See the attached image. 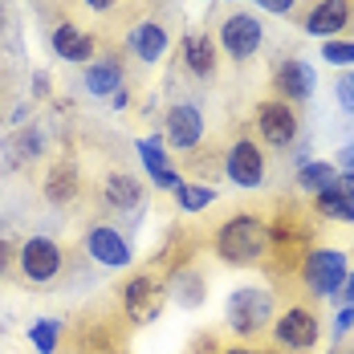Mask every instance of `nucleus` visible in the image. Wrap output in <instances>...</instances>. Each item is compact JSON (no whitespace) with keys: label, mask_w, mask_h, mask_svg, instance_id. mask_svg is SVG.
<instances>
[{"label":"nucleus","mask_w":354,"mask_h":354,"mask_svg":"<svg viewBox=\"0 0 354 354\" xmlns=\"http://www.w3.org/2000/svg\"><path fill=\"white\" fill-rule=\"evenodd\" d=\"M212 248L224 265H236V269H252V265H265L269 248H273V232H269V220L257 212H232L212 236Z\"/></svg>","instance_id":"1"},{"label":"nucleus","mask_w":354,"mask_h":354,"mask_svg":"<svg viewBox=\"0 0 354 354\" xmlns=\"http://www.w3.org/2000/svg\"><path fill=\"white\" fill-rule=\"evenodd\" d=\"M277 318V297H273V289L269 285H236L232 293H228V301H224V326L241 338V342H252V338H261L269 326Z\"/></svg>","instance_id":"2"},{"label":"nucleus","mask_w":354,"mask_h":354,"mask_svg":"<svg viewBox=\"0 0 354 354\" xmlns=\"http://www.w3.org/2000/svg\"><path fill=\"white\" fill-rule=\"evenodd\" d=\"M346 277H351V261H346L342 248L322 245L301 257V281H306V289L314 297H338Z\"/></svg>","instance_id":"3"},{"label":"nucleus","mask_w":354,"mask_h":354,"mask_svg":"<svg viewBox=\"0 0 354 354\" xmlns=\"http://www.w3.org/2000/svg\"><path fill=\"white\" fill-rule=\"evenodd\" d=\"M118 301H122V314L135 326H151V322H159L163 306H167V285L155 281L151 273H135L118 285Z\"/></svg>","instance_id":"4"},{"label":"nucleus","mask_w":354,"mask_h":354,"mask_svg":"<svg viewBox=\"0 0 354 354\" xmlns=\"http://www.w3.org/2000/svg\"><path fill=\"white\" fill-rule=\"evenodd\" d=\"M273 342L281 346V351H293V354H306L318 346L322 338V322L314 310H306V306H289V310H281L277 318H273Z\"/></svg>","instance_id":"5"},{"label":"nucleus","mask_w":354,"mask_h":354,"mask_svg":"<svg viewBox=\"0 0 354 354\" xmlns=\"http://www.w3.org/2000/svg\"><path fill=\"white\" fill-rule=\"evenodd\" d=\"M269 176V159L257 147V139H236L224 151V179L241 192H257Z\"/></svg>","instance_id":"6"},{"label":"nucleus","mask_w":354,"mask_h":354,"mask_svg":"<svg viewBox=\"0 0 354 354\" xmlns=\"http://www.w3.org/2000/svg\"><path fill=\"white\" fill-rule=\"evenodd\" d=\"M216 41H220V49H224L232 62H248V57H257V49L265 45V25H261L257 12H232V17L220 21Z\"/></svg>","instance_id":"7"},{"label":"nucleus","mask_w":354,"mask_h":354,"mask_svg":"<svg viewBox=\"0 0 354 354\" xmlns=\"http://www.w3.org/2000/svg\"><path fill=\"white\" fill-rule=\"evenodd\" d=\"M297 110L293 102H281V98H269V102H261L257 106V135L265 147H273V151H285V147H293L297 142Z\"/></svg>","instance_id":"8"},{"label":"nucleus","mask_w":354,"mask_h":354,"mask_svg":"<svg viewBox=\"0 0 354 354\" xmlns=\"http://www.w3.org/2000/svg\"><path fill=\"white\" fill-rule=\"evenodd\" d=\"M62 245L49 241V236H29L25 245L17 248V265L25 273V281H37V285H49L57 273H62Z\"/></svg>","instance_id":"9"},{"label":"nucleus","mask_w":354,"mask_h":354,"mask_svg":"<svg viewBox=\"0 0 354 354\" xmlns=\"http://www.w3.org/2000/svg\"><path fill=\"white\" fill-rule=\"evenodd\" d=\"M163 142L171 151H196L204 142V110L196 102H176V106L163 114Z\"/></svg>","instance_id":"10"},{"label":"nucleus","mask_w":354,"mask_h":354,"mask_svg":"<svg viewBox=\"0 0 354 354\" xmlns=\"http://www.w3.org/2000/svg\"><path fill=\"white\" fill-rule=\"evenodd\" d=\"M86 257L98 261V265H106V269H127V265L135 261V248H131V241H127L118 228H110V224H90V228H86Z\"/></svg>","instance_id":"11"},{"label":"nucleus","mask_w":354,"mask_h":354,"mask_svg":"<svg viewBox=\"0 0 354 354\" xmlns=\"http://www.w3.org/2000/svg\"><path fill=\"white\" fill-rule=\"evenodd\" d=\"M314 90H318V70L306 57L281 62V70H277V94H281V102H310Z\"/></svg>","instance_id":"12"},{"label":"nucleus","mask_w":354,"mask_h":354,"mask_svg":"<svg viewBox=\"0 0 354 354\" xmlns=\"http://www.w3.org/2000/svg\"><path fill=\"white\" fill-rule=\"evenodd\" d=\"M167 45H171V37H167V29H163L159 21H139V25L127 33V49L139 57L142 66H159L163 53H167Z\"/></svg>","instance_id":"13"},{"label":"nucleus","mask_w":354,"mask_h":354,"mask_svg":"<svg viewBox=\"0 0 354 354\" xmlns=\"http://www.w3.org/2000/svg\"><path fill=\"white\" fill-rule=\"evenodd\" d=\"M351 21V0H318L306 17V33L318 41H334Z\"/></svg>","instance_id":"14"},{"label":"nucleus","mask_w":354,"mask_h":354,"mask_svg":"<svg viewBox=\"0 0 354 354\" xmlns=\"http://www.w3.org/2000/svg\"><path fill=\"white\" fill-rule=\"evenodd\" d=\"M163 285H167V301H176L179 310H200L204 297H208V281H204V273L192 269V265H179Z\"/></svg>","instance_id":"15"},{"label":"nucleus","mask_w":354,"mask_h":354,"mask_svg":"<svg viewBox=\"0 0 354 354\" xmlns=\"http://www.w3.org/2000/svg\"><path fill=\"white\" fill-rule=\"evenodd\" d=\"M82 82H86V90L94 98H114L127 86V70H122L118 57H94V62H86V77Z\"/></svg>","instance_id":"16"},{"label":"nucleus","mask_w":354,"mask_h":354,"mask_svg":"<svg viewBox=\"0 0 354 354\" xmlns=\"http://www.w3.org/2000/svg\"><path fill=\"white\" fill-rule=\"evenodd\" d=\"M102 200L114 212H139L142 204H147V187L135 176H127V171H114L102 183Z\"/></svg>","instance_id":"17"},{"label":"nucleus","mask_w":354,"mask_h":354,"mask_svg":"<svg viewBox=\"0 0 354 354\" xmlns=\"http://www.w3.org/2000/svg\"><path fill=\"white\" fill-rule=\"evenodd\" d=\"M49 45L62 62H90L94 57V37L86 29H77L73 21H62L53 33H49Z\"/></svg>","instance_id":"18"},{"label":"nucleus","mask_w":354,"mask_h":354,"mask_svg":"<svg viewBox=\"0 0 354 354\" xmlns=\"http://www.w3.org/2000/svg\"><path fill=\"white\" fill-rule=\"evenodd\" d=\"M314 208H318L322 220H351V208H354V179H338V183H330L326 192L314 196Z\"/></svg>","instance_id":"19"},{"label":"nucleus","mask_w":354,"mask_h":354,"mask_svg":"<svg viewBox=\"0 0 354 354\" xmlns=\"http://www.w3.org/2000/svg\"><path fill=\"white\" fill-rule=\"evenodd\" d=\"M179 53H183V70L192 77H212L216 73V45L204 33H187Z\"/></svg>","instance_id":"20"},{"label":"nucleus","mask_w":354,"mask_h":354,"mask_svg":"<svg viewBox=\"0 0 354 354\" xmlns=\"http://www.w3.org/2000/svg\"><path fill=\"white\" fill-rule=\"evenodd\" d=\"M297 187L306 192V196H318V192H326L330 183H338V167H334V159H310V163H301L297 167Z\"/></svg>","instance_id":"21"},{"label":"nucleus","mask_w":354,"mask_h":354,"mask_svg":"<svg viewBox=\"0 0 354 354\" xmlns=\"http://www.w3.org/2000/svg\"><path fill=\"white\" fill-rule=\"evenodd\" d=\"M77 196V167L73 163H53V171L45 179V200L49 204H70Z\"/></svg>","instance_id":"22"},{"label":"nucleus","mask_w":354,"mask_h":354,"mask_svg":"<svg viewBox=\"0 0 354 354\" xmlns=\"http://www.w3.org/2000/svg\"><path fill=\"white\" fill-rule=\"evenodd\" d=\"M216 196H220V192H216L212 183H187V179H183V187L176 192V208L187 212V216H196V212H204V208H212Z\"/></svg>","instance_id":"23"},{"label":"nucleus","mask_w":354,"mask_h":354,"mask_svg":"<svg viewBox=\"0 0 354 354\" xmlns=\"http://www.w3.org/2000/svg\"><path fill=\"white\" fill-rule=\"evenodd\" d=\"M135 151H139L142 167H147V176H163V171H171V159H167V142L159 139V135H147V139L135 142Z\"/></svg>","instance_id":"24"},{"label":"nucleus","mask_w":354,"mask_h":354,"mask_svg":"<svg viewBox=\"0 0 354 354\" xmlns=\"http://www.w3.org/2000/svg\"><path fill=\"white\" fill-rule=\"evenodd\" d=\"M29 346H33L37 354H57V346H62V322L57 318H37L33 326H29Z\"/></svg>","instance_id":"25"},{"label":"nucleus","mask_w":354,"mask_h":354,"mask_svg":"<svg viewBox=\"0 0 354 354\" xmlns=\"http://www.w3.org/2000/svg\"><path fill=\"white\" fill-rule=\"evenodd\" d=\"M322 62L326 66H338V70H354V41H326L322 45Z\"/></svg>","instance_id":"26"},{"label":"nucleus","mask_w":354,"mask_h":354,"mask_svg":"<svg viewBox=\"0 0 354 354\" xmlns=\"http://www.w3.org/2000/svg\"><path fill=\"white\" fill-rule=\"evenodd\" d=\"M334 98H338V106L354 114V70H342L338 73V82H334Z\"/></svg>","instance_id":"27"},{"label":"nucleus","mask_w":354,"mask_h":354,"mask_svg":"<svg viewBox=\"0 0 354 354\" xmlns=\"http://www.w3.org/2000/svg\"><path fill=\"white\" fill-rule=\"evenodd\" d=\"M41 147H45V142H41V135H37L33 127H29V131H21V135L12 139V151H17L21 159H37V155H41Z\"/></svg>","instance_id":"28"},{"label":"nucleus","mask_w":354,"mask_h":354,"mask_svg":"<svg viewBox=\"0 0 354 354\" xmlns=\"http://www.w3.org/2000/svg\"><path fill=\"white\" fill-rule=\"evenodd\" d=\"M334 167H338V176H342V179H354V139L334 155Z\"/></svg>","instance_id":"29"},{"label":"nucleus","mask_w":354,"mask_h":354,"mask_svg":"<svg viewBox=\"0 0 354 354\" xmlns=\"http://www.w3.org/2000/svg\"><path fill=\"white\" fill-rule=\"evenodd\" d=\"M351 330H354V306H342L334 314V338H346Z\"/></svg>","instance_id":"30"},{"label":"nucleus","mask_w":354,"mask_h":354,"mask_svg":"<svg viewBox=\"0 0 354 354\" xmlns=\"http://www.w3.org/2000/svg\"><path fill=\"white\" fill-rule=\"evenodd\" d=\"M252 4H257L261 12H269V17H285V12H289L297 0H252Z\"/></svg>","instance_id":"31"},{"label":"nucleus","mask_w":354,"mask_h":354,"mask_svg":"<svg viewBox=\"0 0 354 354\" xmlns=\"http://www.w3.org/2000/svg\"><path fill=\"white\" fill-rule=\"evenodd\" d=\"M220 354H269L265 346H257V342H236V346H224Z\"/></svg>","instance_id":"32"},{"label":"nucleus","mask_w":354,"mask_h":354,"mask_svg":"<svg viewBox=\"0 0 354 354\" xmlns=\"http://www.w3.org/2000/svg\"><path fill=\"white\" fill-rule=\"evenodd\" d=\"M12 257H17V252H12V245H8V241L0 236V277L8 273V265H12Z\"/></svg>","instance_id":"33"},{"label":"nucleus","mask_w":354,"mask_h":354,"mask_svg":"<svg viewBox=\"0 0 354 354\" xmlns=\"http://www.w3.org/2000/svg\"><path fill=\"white\" fill-rule=\"evenodd\" d=\"M110 106H114V110H127V106H131V90L122 86V90H118V94L110 98Z\"/></svg>","instance_id":"34"},{"label":"nucleus","mask_w":354,"mask_h":354,"mask_svg":"<svg viewBox=\"0 0 354 354\" xmlns=\"http://www.w3.org/2000/svg\"><path fill=\"white\" fill-rule=\"evenodd\" d=\"M82 4H86V8H94V12H110L118 0H82Z\"/></svg>","instance_id":"35"},{"label":"nucleus","mask_w":354,"mask_h":354,"mask_svg":"<svg viewBox=\"0 0 354 354\" xmlns=\"http://www.w3.org/2000/svg\"><path fill=\"white\" fill-rule=\"evenodd\" d=\"M342 293H346V306H354V269H351V277H346V285H342Z\"/></svg>","instance_id":"36"},{"label":"nucleus","mask_w":354,"mask_h":354,"mask_svg":"<svg viewBox=\"0 0 354 354\" xmlns=\"http://www.w3.org/2000/svg\"><path fill=\"white\" fill-rule=\"evenodd\" d=\"M0 29H4V8H0Z\"/></svg>","instance_id":"37"},{"label":"nucleus","mask_w":354,"mask_h":354,"mask_svg":"<svg viewBox=\"0 0 354 354\" xmlns=\"http://www.w3.org/2000/svg\"><path fill=\"white\" fill-rule=\"evenodd\" d=\"M346 224H354V208H351V220H346Z\"/></svg>","instance_id":"38"},{"label":"nucleus","mask_w":354,"mask_h":354,"mask_svg":"<svg viewBox=\"0 0 354 354\" xmlns=\"http://www.w3.org/2000/svg\"><path fill=\"white\" fill-rule=\"evenodd\" d=\"M106 354H122V351H106Z\"/></svg>","instance_id":"39"}]
</instances>
